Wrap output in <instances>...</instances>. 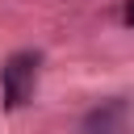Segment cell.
Wrapping results in <instances>:
<instances>
[{
    "label": "cell",
    "mask_w": 134,
    "mask_h": 134,
    "mask_svg": "<svg viewBox=\"0 0 134 134\" xmlns=\"http://www.w3.org/2000/svg\"><path fill=\"white\" fill-rule=\"evenodd\" d=\"M34 84H38V54L34 50H17L4 59L0 67V96H4V109H21L29 96H34Z\"/></svg>",
    "instance_id": "obj_1"
},
{
    "label": "cell",
    "mask_w": 134,
    "mask_h": 134,
    "mask_svg": "<svg viewBox=\"0 0 134 134\" xmlns=\"http://www.w3.org/2000/svg\"><path fill=\"white\" fill-rule=\"evenodd\" d=\"M126 117H130L126 100H105L84 117V134H126Z\"/></svg>",
    "instance_id": "obj_2"
},
{
    "label": "cell",
    "mask_w": 134,
    "mask_h": 134,
    "mask_svg": "<svg viewBox=\"0 0 134 134\" xmlns=\"http://www.w3.org/2000/svg\"><path fill=\"white\" fill-rule=\"evenodd\" d=\"M121 21H126V25H130V29H134V0H130V4H126V8H121Z\"/></svg>",
    "instance_id": "obj_3"
}]
</instances>
